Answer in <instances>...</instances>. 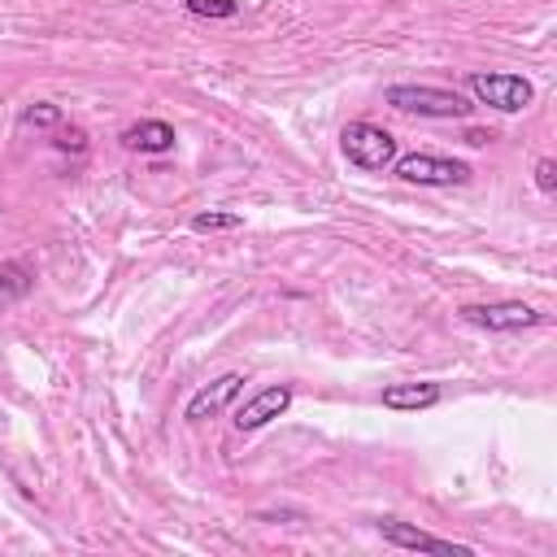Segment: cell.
Wrapping results in <instances>:
<instances>
[{"instance_id":"obj_1","label":"cell","mask_w":557,"mask_h":557,"mask_svg":"<svg viewBox=\"0 0 557 557\" xmlns=\"http://www.w3.org/2000/svg\"><path fill=\"white\" fill-rule=\"evenodd\" d=\"M383 100H387L392 109H400V113H413V117H440V122H448V117H466V113L474 109L461 91H453V87H435V83H392V87L383 91Z\"/></svg>"},{"instance_id":"obj_2","label":"cell","mask_w":557,"mask_h":557,"mask_svg":"<svg viewBox=\"0 0 557 557\" xmlns=\"http://www.w3.org/2000/svg\"><path fill=\"white\" fill-rule=\"evenodd\" d=\"M466 87L479 104H492L500 113H522L531 100H535V87L531 78L522 74H509V70H470L466 74Z\"/></svg>"},{"instance_id":"obj_3","label":"cell","mask_w":557,"mask_h":557,"mask_svg":"<svg viewBox=\"0 0 557 557\" xmlns=\"http://www.w3.org/2000/svg\"><path fill=\"white\" fill-rule=\"evenodd\" d=\"M339 152L348 157V165H357L366 174H379L396 161V139H392V131H383L374 122H348L339 131Z\"/></svg>"},{"instance_id":"obj_4","label":"cell","mask_w":557,"mask_h":557,"mask_svg":"<svg viewBox=\"0 0 557 557\" xmlns=\"http://www.w3.org/2000/svg\"><path fill=\"white\" fill-rule=\"evenodd\" d=\"M396 178L400 183H413V187H457V183H470V165L457 161V157H440V152H405L392 161Z\"/></svg>"},{"instance_id":"obj_5","label":"cell","mask_w":557,"mask_h":557,"mask_svg":"<svg viewBox=\"0 0 557 557\" xmlns=\"http://www.w3.org/2000/svg\"><path fill=\"white\" fill-rule=\"evenodd\" d=\"M461 322L479 326V331H527V326H544V313L522 305V300H496V305H461L457 309Z\"/></svg>"},{"instance_id":"obj_6","label":"cell","mask_w":557,"mask_h":557,"mask_svg":"<svg viewBox=\"0 0 557 557\" xmlns=\"http://www.w3.org/2000/svg\"><path fill=\"white\" fill-rule=\"evenodd\" d=\"M374 527H379V535H383L387 544H396V548H413V553H440V557H474V548H470V544L440 540V535L418 531V527H409V522H400V518H379Z\"/></svg>"},{"instance_id":"obj_7","label":"cell","mask_w":557,"mask_h":557,"mask_svg":"<svg viewBox=\"0 0 557 557\" xmlns=\"http://www.w3.org/2000/svg\"><path fill=\"white\" fill-rule=\"evenodd\" d=\"M244 392V374L239 370H226V374H218L213 383H205V387H196L191 396H187V405H183V418L187 422H205V418H218L235 396Z\"/></svg>"},{"instance_id":"obj_8","label":"cell","mask_w":557,"mask_h":557,"mask_svg":"<svg viewBox=\"0 0 557 557\" xmlns=\"http://www.w3.org/2000/svg\"><path fill=\"white\" fill-rule=\"evenodd\" d=\"M287 405H292V387L287 383H270V387H261V392H252L239 409H235V431H261L265 422H274L278 413H287Z\"/></svg>"},{"instance_id":"obj_9","label":"cell","mask_w":557,"mask_h":557,"mask_svg":"<svg viewBox=\"0 0 557 557\" xmlns=\"http://www.w3.org/2000/svg\"><path fill=\"white\" fill-rule=\"evenodd\" d=\"M122 148H131V152H170L174 148V126L170 122H161V117H144V122H135V126H126L122 131Z\"/></svg>"},{"instance_id":"obj_10","label":"cell","mask_w":557,"mask_h":557,"mask_svg":"<svg viewBox=\"0 0 557 557\" xmlns=\"http://www.w3.org/2000/svg\"><path fill=\"white\" fill-rule=\"evenodd\" d=\"M444 400V387L440 383H387L383 387V405L387 409H400V413H418V409H431Z\"/></svg>"},{"instance_id":"obj_11","label":"cell","mask_w":557,"mask_h":557,"mask_svg":"<svg viewBox=\"0 0 557 557\" xmlns=\"http://www.w3.org/2000/svg\"><path fill=\"white\" fill-rule=\"evenodd\" d=\"M35 287V270L26 261H0V313L17 300H26Z\"/></svg>"},{"instance_id":"obj_12","label":"cell","mask_w":557,"mask_h":557,"mask_svg":"<svg viewBox=\"0 0 557 557\" xmlns=\"http://www.w3.org/2000/svg\"><path fill=\"white\" fill-rule=\"evenodd\" d=\"M183 9L191 17H209V22H226L239 13V0H183Z\"/></svg>"},{"instance_id":"obj_13","label":"cell","mask_w":557,"mask_h":557,"mask_svg":"<svg viewBox=\"0 0 557 557\" xmlns=\"http://www.w3.org/2000/svg\"><path fill=\"white\" fill-rule=\"evenodd\" d=\"M235 226H244V218L239 213H226V209H205V213H196L191 218V231H235Z\"/></svg>"},{"instance_id":"obj_14","label":"cell","mask_w":557,"mask_h":557,"mask_svg":"<svg viewBox=\"0 0 557 557\" xmlns=\"http://www.w3.org/2000/svg\"><path fill=\"white\" fill-rule=\"evenodd\" d=\"M22 126H61V109L52 100H35L30 109H22Z\"/></svg>"},{"instance_id":"obj_15","label":"cell","mask_w":557,"mask_h":557,"mask_svg":"<svg viewBox=\"0 0 557 557\" xmlns=\"http://www.w3.org/2000/svg\"><path fill=\"white\" fill-rule=\"evenodd\" d=\"M535 187H540L544 196L557 191V161H553V157H540V161H535Z\"/></svg>"},{"instance_id":"obj_16","label":"cell","mask_w":557,"mask_h":557,"mask_svg":"<svg viewBox=\"0 0 557 557\" xmlns=\"http://www.w3.org/2000/svg\"><path fill=\"white\" fill-rule=\"evenodd\" d=\"M52 144H57L61 152H87V135H83V131H65V135H57Z\"/></svg>"}]
</instances>
